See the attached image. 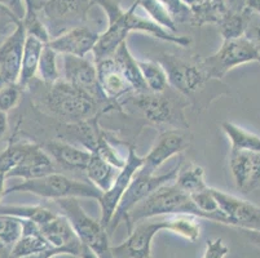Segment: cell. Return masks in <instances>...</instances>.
Wrapping results in <instances>:
<instances>
[{"mask_svg":"<svg viewBox=\"0 0 260 258\" xmlns=\"http://www.w3.org/2000/svg\"><path fill=\"white\" fill-rule=\"evenodd\" d=\"M167 230L190 241L201 235V224L194 216H160L135 225L122 244L112 247L115 258H152V243L159 231Z\"/></svg>","mask_w":260,"mask_h":258,"instance_id":"6da1fadb","label":"cell"},{"mask_svg":"<svg viewBox=\"0 0 260 258\" xmlns=\"http://www.w3.org/2000/svg\"><path fill=\"white\" fill-rule=\"evenodd\" d=\"M44 88L39 94L40 107L65 124L88 122L98 115V101L66 80L60 79L53 85L44 84Z\"/></svg>","mask_w":260,"mask_h":258,"instance_id":"7a4b0ae2","label":"cell"},{"mask_svg":"<svg viewBox=\"0 0 260 258\" xmlns=\"http://www.w3.org/2000/svg\"><path fill=\"white\" fill-rule=\"evenodd\" d=\"M194 216L203 218L205 216L194 204L189 194L181 190L176 183H167L160 186L153 194L139 203L128 213L124 224L127 225L128 233L138 222L143 219L160 216Z\"/></svg>","mask_w":260,"mask_h":258,"instance_id":"3957f363","label":"cell"},{"mask_svg":"<svg viewBox=\"0 0 260 258\" xmlns=\"http://www.w3.org/2000/svg\"><path fill=\"white\" fill-rule=\"evenodd\" d=\"M91 4L99 6L103 9L108 20V27L114 30L123 39L127 40L129 32L140 31L179 47H188L190 44V39L188 36L174 34L158 23L153 22L150 18L139 16L136 13V8L139 7L136 2L128 9H123L119 0H91Z\"/></svg>","mask_w":260,"mask_h":258,"instance_id":"277c9868","label":"cell"},{"mask_svg":"<svg viewBox=\"0 0 260 258\" xmlns=\"http://www.w3.org/2000/svg\"><path fill=\"white\" fill-rule=\"evenodd\" d=\"M17 191L34 194L43 199H52L54 202L58 199L66 198H88L99 202L103 195V191L99 190L91 182H82L69 178L65 174L57 172H53L42 178L27 179L21 183L13 185L7 189L6 195Z\"/></svg>","mask_w":260,"mask_h":258,"instance_id":"5b68a950","label":"cell"},{"mask_svg":"<svg viewBox=\"0 0 260 258\" xmlns=\"http://www.w3.org/2000/svg\"><path fill=\"white\" fill-rule=\"evenodd\" d=\"M63 216L69 219L80 243L89 248L99 258H115L109 243V234L100 221L89 217L77 198L56 200Z\"/></svg>","mask_w":260,"mask_h":258,"instance_id":"8992f818","label":"cell"},{"mask_svg":"<svg viewBox=\"0 0 260 258\" xmlns=\"http://www.w3.org/2000/svg\"><path fill=\"white\" fill-rule=\"evenodd\" d=\"M259 54L260 49L245 36L240 39L223 40L219 51L205 58L201 62V66L210 79L220 80L235 67L245 63L257 62Z\"/></svg>","mask_w":260,"mask_h":258,"instance_id":"52a82bcc","label":"cell"},{"mask_svg":"<svg viewBox=\"0 0 260 258\" xmlns=\"http://www.w3.org/2000/svg\"><path fill=\"white\" fill-rule=\"evenodd\" d=\"M181 164H183V162L180 160L167 173L163 174H143L139 173V172L135 174L128 189H127L124 195L120 199L119 204H118L117 210L114 213V217H113L112 222H110V225L108 227V234H112L119 226L120 222L126 221L128 213L139 203L143 202L144 199L148 198L150 194L154 193L157 189H159L163 185H167L170 182L175 181Z\"/></svg>","mask_w":260,"mask_h":258,"instance_id":"ba28073f","label":"cell"},{"mask_svg":"<svg viewBox=\"0 0 260 258\" xmlns=\"http://www.w3.org/2000/svg\"><path fill=\"white\" fill-rule=\"evenodd\" d=\"M91 7V0H48L40 4L38 14L54 39L70 28L84 25Z\"/></svg>","mask_w":260,"mask_h":258,"instance_id":"9c48e42d","label":"cell"},{"mask_svg":"<svg viewBox=\"0 0 260 258\" xmlns=\"http://www.w3.org/2000/svg\"><path fill=\"white\" fill-rule=\"evenodd\" d=\"M143 164L144 158L136 154L135 148H129L124 167L119 170V173H118L117 178L114 179L110 189L108 191H104L103 195H101V199L99 200L101 209V216L99 221L101 222V225L105 227L106 230H108L109 225H110L113 217H114V213L117 210L120 199L124 195L129 183L134 179L135 174L140 170Z\"/></svg>","mask_w":260,"mask_h":258,"instance_id":"30bf717a","label":"cell"},{"mask_svg":"<svg viewBox=\"0 0 260 258\" xmlns=\"http://www.w3.org/2000/svg\"><path fill=\"white\" fill-rule=\"evenodd\" d=\"M157 61L166 71L169 84L184 96L196 93L210 79L201 63H190L171 54H160Z\"/></svg>","mask_w":260,"mask_h":258,"instance_id":"8fae6325","label":"cell"},{"mask_svg":"<svg viewBox=\"0 0 260 258\" xmlns=\"http://www.w3.org/2000/svg\"><path fill=\"white\" fill-rule=\"evenodd\" d=\"M62 57L63 80L74 85L75 88L86 92L99 103H110V101L104 96L99 85L96 63H92L86 57L70 56V54H63Z\"/></svg>","mask_w":260,"mask_h":258,"instance_id":"7c38bea8","label":"cell"},{"mask_svg":"<svg viewBox=\"0 0 260 258\" xmlns=\"http://www.w3.org/2000/svg\"><path fill=\"white\" fill-rule=\"evenodd\" d=\"M27 32L22 21L0 44V89L7 84H16L20 79L21 62Z\"/></svg>","mask_w":260,"mask_h":258,"instance_id":"4fadbf2b","label":"cell"},{"mask_svg":"<svg viewBox=\"0 0 260 258\" xmlns=\"http://www.w3.org/2000/svg\"><path fill=\"white\" fill-rule=\"evenodd\" d=\"M212 193L219 208L228 219L229 226L260 233V207L216 189H212Z\"/></svg>","mask_w":260,"mask_h":258,"instance_id":"5bb4252c","label":"cell"},{"mask_svg":"<svg viewBox=\"0 0 260 258\" xmlns=\"http://www.w3.org/2000/svg\"><path fill=\"white\" fill-rule=\"evenodd\" d=\"M189 146V137L185 132L180 129H170L159 134L157 142L144 156V164L140 168L139 173L155 174V170L165 162L171 159L172 156L179 155L185 151Z\"/></svg>","mask_w":260,"mask_h":258,"instance_id":"9a60e30c","label":"cell"},{"mask_svg":"<svg viewBox=\"0 0 260 258\" xmlns=\"http://www.w3.org/2000/svg\"><path fill=\"white\" fill-rule=\"evenodd\" d=\"M229 168L238 190L247 194L260 188V153L231 149Z\"/></svg>","mask_w":260,"mask_h":258,"instance_id":"2e32d148","label":"cell"},{"mask_svg":"<svg viewBox=\"0 0 260 258\" xmlns=\"http://www.w3.org/2000/svg\"><path fill=\"white\" fill-rule=\"evenodd\" d=\"M99 38L100 34L98 31L92 30L89 26L82 25L62 32L57 38L52 39L48 44L62 56L70 54V56L86 57L93 51Z\"/></svg>","mask_w":260,"mask_h":258,"instance_id":"e0dca14e","label":"cell"},{"mask_svg":"<svg viewBox=\"0 0 260 258\" xmlns=\"http://www.w3.org/2000/svg\"><path fill=\"white\" fill-rule=\"evenodd\" d=\"M40 233L52 248L65 250L69 255L79 257L82 243L75 234L72 224L63 214H57L48 224L40 226Z\"/></svg>","mask_w":260,"mask_h":258,"instance_id":"ac0fdd59","label":"cell"},{"mask_svg":"<svg viewBox=\"0 0 260 258\" xmlns=\"http://www.w3.org/2000/svg\"><path fill=\"white\" fill-rule=\"evenodd\" d=\"M94 63L98 68L99 85L101 92L110 102L114 101L117 105H119L120 98L126 97V94L134 93L131 85L128 84L126 78L123 77L122 71L118 67L113 57Z\"/></svg>","mask_w":260,"mask_h":258,"instance_id":"d6986e66","label":"cell"},{"mask_svg":"<svg viewBox=\"0 0 260 258\" xmlns=\"http://www.w3.org/2000/svg\"><path fill=\"white\" fill-rule=\"evenodd\" d=\"M131 103L154 124H171L175 122V106L163 93H134Z\"/></svg>","mask_w":260,"mask_h":258,"instance_id":"ffe728a7","label":"cell"},{"mask_svg":"<svg viewBox=\"0 0 260 258\" xmlns=\"http://www.w3.org/2000/svg\"><path fill=\"white\" fill-rule=\"evenodd\" d=\"M56 172L54 170L53 160L48 153L42 150L40 146H35L34 150L27 155L23 163L7 173V178H21L23 181L27 179L42 178L44 176Z\"/></svg>","mask_w":260,"mask_h":258,"instance_id":"44dd1931","label":"cell"},{"mask_svg":"<svg viewBox=\"0 0 260 258\" xmlns=\"http://www.w3.org/2000/svg\"><path fill=\"white\" fill-rule=\"evenodd\" d=\"M47 153L54 163L69 170H86L92 153L84 149H78L68 142L52 141L46 148Z\"/></svg>","mask_w":260,"mask_h":258,"instance_id":"7402d4cb","label":"cell"},{"mask_svg":"<svg viewBox=\"0 0 260 258\" xmlns=\"http://www.w3.org/2000/svg\"><path fill=\"white\" fill-rule=\"evenodd\" d=\"M22 236L11 249L9 258L27 257V255L38 254V253L52 249V245L40 233V226L26 219H22Z\"/></svg>","mask_w":260,"mask_h":258,"instance_id":"603a6c76","label":"cell"},{"mask_svg":"<svg viewBox=\"0 0 260 258\" xmlns=\"http://www.w3.org/2000/svg\"><path fill=\"white\" fill-rule=\"evenodd\" d=\"M113 58L122 71L123 77L126 78L128 84L131 85L134 93H148L149 89L146 87L143 74H141L139 61L129 52L127 42H123L118 47L115 53L113 54Z\"/></svg>","mask_w":260,"mask_h":258,"instance_id":"cb8c5ba5","label":"cell"},{"mask_svg":"<svg viewBox=\"0 0 260 258\" xmlns=\"http://www.w3.org/2000/svg\"><path fill=\"white\" fill-rule=\"evenodd\" d=\"M44 46L46 44L43 42H40L35 36H31V35L26 36L22 62H21L20 79H18L17 83L21 87V89L27 88L34 82L35 75L38 72V67H39L40 56H42Z\"/></svg>","mask_w":260,"mask_h":258,"instance_id":"d4e9b609","label":"cell"},{"mask_svg":"<svg viewBox=\"0 0 260 258\" xmlns=\"http://www.w3.org/2000/svg\"><path fill=\"white\" fill-rule=\"evenodd\" d=\"M119 168L110 164L106 160L101 159L100 156L92 153L91 160L87 165L84 173H86L88 182L94 185L99 190L108 191L113 185L114 179L119 173Z\"/></svg>","mask_w":260,"mask_h":258,"instance_id":"484cf974","label":"cell"},{"mask_svg":"<svg viewBox=\"0 0 260 258\" xmlns=\"http://www.w3.org/2000/svg\"><path fill=\"white\" fill-rule=\"evenodd\" d=\"M250 17H251V11L249 8H246L242 12H233L226 9V12L221 14L216 23L223 40L240 39L245 36Z\"/></svg>","mask_w":260,"mask_h":258,"instance_id":"4316f807","label":"cell"},{"mask_svg":"<svg viewBox=\"0 0 260 258\" xmlns=\"http://www.w3.org/2000/svg\"><path fill=\"white\" fill-rule=\"evenodd\" d=\"M0 216H12L20 219H26L43 226L57 216L56 213L42 205H2Z\"/></svg>","mask_w":260,"mask_h":258,"instance_id":"83f0119b","label":"cell"},{"mask_svg":"<svg viewBox=\"0 0 260 258\" xmlns=\"http://www.w3.org/2000/svg\"><path fill=\"white\" fill-rule=\"evenodd\" d=\"M221 129L231 142L232 150L247 151V153H260V137L233 123H221Z\"/></svg>","mask_w":260,"mask_h":258,"instance_id":"f1b7e54d","label":"cell"},{"mask_svg":"<svg viewBox=\"0 0 260 258\" xmlns=\"http://www.w3.org/2000/svg\"><path fill=\"white\" fill-rule=\"evenodd\" d=\"M174 182L189 195L197 194L209 188L205 181V169L193 163L185 167H180Z\"/></svg>","mask_w":260,"mask_h":258,"instance_id":"f546056e","label":"cell"},{"mask_svg":"<svg viewBox=\"0 0 260 258\" xmlns=\"http://www.w3.org/2000/svg\"><path fill=\"white\" fill-rule=\"evenodd\" d=\"M32 142H17L9 145L3 153L0 154V174L9 173L23 163L30 153L35 149Z\"/></svg>","mask_w":260,"mask_h":258,"instance_id":"4dcf8cb0","label":"cell"},{"mask_svg":"<svg viewBox=\"0 0 260 258\" xmlns=\"http://www.w3.org/2000/svg\"><path fill=\"white\" fill-rule=\"evenodd\" d=\"M141 74L149 92L163 93L169 85V79L163 66L158 61H139Z\"/></svg>","mask_w":260,"mask_h":258,"instance_id":"1f68e13d","label":"cell"},{"mask_svg":"<svg viewBox=\"0 0 260 258\" xmlns=\"http://www.w3.org/2000/svg\"><path fill=\"white\" fill-rule=\"evenodd\" d=\"M57 52L49 44H46L42 52L38 72L42 83L46 85H53L60 80V70L57 67Z\"/></svg>","mask_w":260,"mask_h":258,"instance_id":"d6a6232c","label":"cell"},{"mask_svg":"<svg viewBox=\"0 0 260 258\" xmlns=\"http://www.w3.org/2000/svg\"><path fill=\"white\" fill-rule=\"evenodd\" d=\"M135 2L148 13L149 18L153 22L158 23L163 28L176 34V22L174 21L170 12L167 11L166 7L163 6L159 0H135Z\"/></svg>","mask_w":260,"mask_h":258,"instance_id":"836d02e7","label":"cell"},{"mask_svg":"<svg viewBox=\"0 0 260 258\" xmlns=\"http://www.w3.org/2000/svg\"><path fill=\"white\" fill-rule=\"evenodd\" d=\"M22 233V219L12 216H0V240L11 249L20 240Z\"/></svg>","mask_w":260,"mask_h":258,"instance_id":"e575fe53","label":"cell"},{"mask_svg":"<svg viewBox=\"0 0 260 258\" xmlns=\"http://www.w3.org/2000/svg\"><path fill=\"white\" fill-rule=\"evenodd\" d=\"M21 87L16 84H7L0 89V111L8 113L12 108H15L21 98Z\"/></svg>","mask_w":260,"mask_h":258,"instance_id":"d590c367","label":"cell"},{"mask_svg":"<svg viewBox=\"0 0 260 258\" xmlns=\"http://www.w3.org/2000/svg\"><path fill=\"white\" fill-rule=\"evenodd\" d=\"M159 2L166 7L176 25L183 22H191L193 20V13L190 8L183 0H159Z\"/></svg>","mask_w":260,"mask_h":258,"instance_id":"8d00e7d4","label":"cell"},{"mask_svg":"<svg viewBox=\"0 0 260 258\" xmlns=\"http://www.w3.org/2000/svg\"><path fill=\"white\" fill-rule=\"evenodd\" d=\"M229 253V248L221 238L207 240L206 248L202 258H225Z\"/></svg>","mask_w":260,"mask_h":258,"instance_id":"74e56055","label":"cell"},{"mask_svg":"<svg viewBox=\"0 0 260 258\" xmlns=\"http://www.w3.org/2000/svg\"><path fill=\"white\" fill-rule=\"evenodd\" d=\"M245 38L249 39L251 43H254L255 46L260 49V16L252 13V12L249 25H247V28H246Z\"/></svg>","mask_w":260,"mask_h":258,"instance_id":"f35d334b","label":"cell"},{"mask_svg":"<svg viewBox=\"0 0 260 258\" xmlns=\"http://www.w3.org/2000/svg\"><path fill=\"white\" fill-rule=\"evenodd\" d=\"M0 6L8 9L20 21H23L26 16L25 0H0Z\"/></svg>","mask_w":260,"mask_h":258,"instance_id":"ab89813d","label":"cell"},{"mask_svg":"<svg viewBox=\"0 0 260 258\" xmlns=\"http://www.w3.org/2000/svg\"><path fill=\"white\" fill-rule=\"evenodd\" d=\"M20 20L16 17L15 14L11 13L7 8L0 6V31L3 32L4 30L9 27V26H17Z\"/></svg>","mask_w":260,"mask_h":258,"instance_id":"60d3db41","label":"cell"},{"mask_svg":"<svg viewBox=\"0 0 260 258\" xmlns=\"http://www.w3.org/2000/svg\"><path fill=\"white\" fill-rule=\"evenodd\" d=\"M61 254H68V253L62 249L52 248V249L46 250V252L38 253V254H32V255H27V257H22V258H53L56 257V255H61Z\"/></svg>","mask_w":260,"mask_h":258,"instance_id":"b9f144b4","label":"cell"},{"mask_svg":"<svg viewBox=\"0 0 260 258\" xmlns=\"http://www.w3.org/2000/svg\"><path fill=\"white\" fill-rule=\"evenodd\" d=\"M247 0H225V7L228 11L242 12L246 9Z\"/></svg>","mask_w":260,"mask_h":258,"instance_id":"7bdbcfd3","label":"cell"},{"mask_svg":"<svg viewBox=\"0 0 260 258\" xmlns=\"http://www.w3.org/2000/svg\"><path fill=\"white\" fill-rule=\"evenodd\" d=\"M26 4V16L25 17H31L38 14V4L37 0H25Z\"/></svg>","mask_w":260,"mask_h":258,"instance_id":"ee69618b","label":"cell"},{"mask_svg":"<svg viewBox=\"0 0 260 258\" xmlns=\"http://www.w3.org/2000/svg\"><path fill=\"white\" fill-rule=\"evenodd\" d=\"M8 129V119H7V114L0 111V139L3 138L4 134L7 133Z\"/></svg>","mask_w":260,"mask_h":258,"instance_id":"f6af8a7d","label":"cell"},{"mask_svg":"<svg viewBox=\"0 0 260 258\" xmlns=\"http://www.w3.org/2000/svg\"><path fill=\"white\" fill-rule=\"evenodd\" d=\"M245 233V235L249 238V240H251L255 245L260 247V233L259 231H249V230H242Z\"/></svg>","mask_w":260,"mask_h":258,"instance_id":"bcb514c9","label":"cell"},{"mask_svg":"<svg viewBox=\"0 0 260 258\" xmlns=\"http://www.w3.org/2000/svg\"><path fill=\"white\" fill-rule=\"evenodd\" d=\"M246 8H249L252 13L260 16V0H247Z\"/></svg>","mask_w":260,"mask_h":258,"instance_id":"7dc6e473","label":"cell"},{"mask_svg":"<svg viewBox=\"0 0 260 258\" xmlns=\"http://www.w3.org/2000/svg\"><path fill=\"white\" fill-rule=\"evenodd\" d=\"M79 258H99L98 255L94 254L93 252H92L89 248L84 247V245H82V252H80V255Z\"/></svg>","mask_w":260,"mask_h":258,"instance_id":"c3c4849f","label":"cell"},{"mask_svg":"<svg viewBox=\"0 0 260 258\" xmlns=\"http://www.w3.org/2000/svg\"><path fill=\"white\" fill-rule=\"evenodd\" d=\"M9 254H11V248L0 240V258H9Z\"/></svg>","mask_w":260,"mask_h":258,"instance_id":"681fc988","label":"cell"},{"mask_svg":"<svg viewBox=\"0 0 260 258\" xmlns=\"http://www.w3.org/2000/svg\"><path fill=\"white\" fill-rule=\"evenodd\" d=\"M6 174H0V203H2V199L6 196Z\"/></svg>","mask_w":260,"mask_h":258,"instance_id":"f907efd6","label":"cell"},{"mask_svg":"<svg viewBox=\"0 0 260 258\" xmlns=\"http://www.w3.org/2000/svg\"><path fill=\"white\" fill-rule=\"evenodd\" d=\"M212 3H214V6L216 7L219 11L221 12V13H224V12H226V7H225V0H212Z\"/></svg>","mask_w":260,"mask_h":258,"instance_id":"816d5d0a","label":"cell"},{"mask_svg":"<svg viewBox=\"0 0 260 258\" xmlns=\"http://www.w3.org/2000/svg\"><path fill=\"white\" fill-rule=\"evenodd\" d=\"M40 2H42V3H46V2H48V0H40Z\"/></svg>","mask_w":260,"mask_h":258,"instance_id":"f5cc1de1","label":"cell"},{"mask_svg":"<svg viewBox=\"0 0 260 258\" xmlns=\"http://www.w3.org/2000/svg\"><path fill=\"white\" fill-rule=\"evenodd\" d=\"M257 62H259V63H260V54H259V61H257Z\"/></svg>","mask_w":260,"mask_h":258,"instance_id":"db71d44e","label":"cell"},{"mask_svg":"<svg viewBox=\"0 0 260 258\" xmlns=\"http://www.w3.org/2000/svg\"><path fill=\"white\" fill-rule=\"evenodd\" d=\"M210 2H212V0H210Z\"/></svg>","mask_w":260,"mask_h":258,"instance_id":"11a10c76","label":"cell"}]
</instances>
